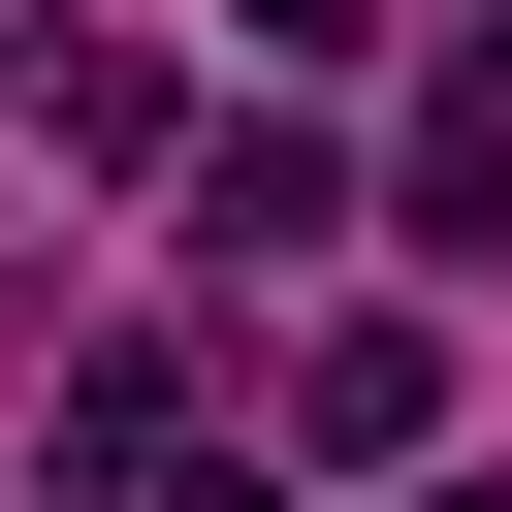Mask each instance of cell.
<instances>
[{
	"instance_id": "3",
	"label": "cell",
	"mask_w": 512,
	"mask_h": 512,
	"mask_svg": "<svg viewBox=\"0 0 512 512\" xmlns=\"http://www.w3.org/2000/svg\"><path fill=\"white\" fill-rule=\"evenodd\" d=\"M384 192H416V224H512V32L416 64V160H384Z\"/></svg>"
},
{
	"instance_id": "4",
	"label": "cell",
	"mask_w": 512,
	"mask_h": 512,
	"mask_svg": "<svg viewBox=\"0 0 512 512\" xmlns=\"http://www.w3.org/2000/svg\"><path fill=\"white\" fill-rule=\"evenodd\" d=\"M32 128H64V160H192V96H160V32H32Z\"/></svg>"
},
{
	"instance_id": "2",
	"label": "cell",
	"mask_w": 512,
	"mask_h": 512,
	"mask_svg": "<svg viewBox=\"0 0 512 512\" xmlns=\"http://www.w3.org/2000/svg\"><path fill=\"white\" fill-rule=\"evenodd\" d=\"M192 256H224V288H256V256H352V160H320V128H224V160H192Z\"/></svg>"
},
{
	"instance_id": "1",
	"label": "cell",
	"mask_w": 512,
	"mask_h": 512,
	"mask_svg": "<svg viewBox=\"0 0 512 512\" xmlns=\"http://www.w3.org/2000/svg\"><path fill=\"white\" fill-rule=\"evenodd\" d=\"M448 448V320H320L288 352V480H416Z\"/></svg>"
},
{
	"instance_id": "6",
	"label": "cell",
	"mask_w": 512,
	"mask_h": 512,
	"mask_svg": "<svg viewBox=\"0 0 512 512\" xmlns=\"http://www.w3.org/2000/svg\"><path fill=\"white\" fill-rule=\"evenodd\" d=\"M160 512H288V480H256V448H192V480H160Z\"/></svg>"
},
{
	"instance_id": "5",
	"label": "cell",
	"mask_w": 512,
	"mask_h": 512,
	"mask_svg": "<svg viewBox=\"0 0 512 512\" xmlns=\"http://www.w3.org/2000/svg\"><path fill=\"white\" fill-rule=\"evenodd\" d=\"M256 64H384V0H256Z\"/></svg>"
}]
</instances>
